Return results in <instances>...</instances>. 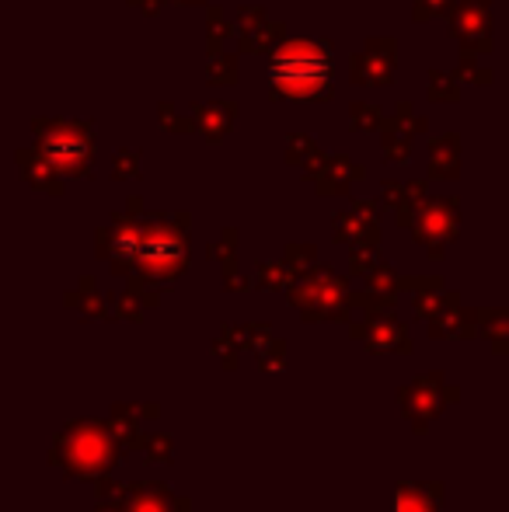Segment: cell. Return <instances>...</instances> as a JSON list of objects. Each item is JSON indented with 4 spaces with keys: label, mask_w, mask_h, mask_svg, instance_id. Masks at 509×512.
<instances>
[{
    "label": "cell",
    "mask_w": 509,
    "mask_h": 512,
    "mask_svg": "<svg viewBox=\"0 0 509 512\" xmlns=\"http://www.w3.org/2000/svg\"><path fill=\"white\" fill-rule=\"evenodd\" d=\"M440 502V481H398V492H394V512H440Z\"/></svg>",
    "instance_id": "7"
},
{
    "label": "cell",
    "mask_w": 509,
    "mask_h": 512,
    "mask_svg": "<svg viewBox=\"0 0 509 512\" xmlns=\"http://www.w3.org/2000/svg\"><path fill=\"white\" fill-rule=\"evenodd\" d=\"M140 453L147 464H171V457H175V439H171V432H147Z\"/></svg>",
    "instance_id": "11"
},
{
    "label": "cell",
    "mask_w": 509,
    "mask_h": 512,
    "mask_svg": "<svg viewBox=\"0 0 509 512\" xmlns=\"http://www.w3.org/2000/svg\"><path fill=\"white\" fill-rule=\"evenodd\" d=\"M478 321H482L478 331L492 342V352L509 356V310H485V314H478Z\"/></svg>",
    "instance_id": "9"
},
{
    "label": "cell",
    "mask_w": 509,
    "mask_h": 512,
    "mask_svg": "<svg viewBox=\"0 0 509 512\" xmlns=\"http://www.w3.org/2000/svg\"><path fill=\"white\" fill-rule=\"evenodd\" d=\"M102 255L112 258L119 272L133 269L147 283H171L185 269V237L168 223H133V227L119 223L112 248L105 244Z\"/></svg>",
    "instance_id": "2"
},
{
    "label": "cell",
    "mask_w": 509,
    "mask_h": 512,
    "mask_svg": "<svg viewBox=\"0 0 509 512\" xmlns=\"http://www.w3.org/2000/svg\"><path fill=\"white\" fill-rule=\"evenodd\" d=\"M123 512H192V502L178 499L168 485L140 481V485H126Z\"/></svg>",
    "instance_id": "6"
},
{
    "label": "cell",
    "mask_w": 509,
    "mask_h": 512,
    "mask_svg": "<svg viewBox=\"0 0 509 512\" xmlns=\"http://www.w3.org/2000/svg\"><path fill=\"white\" fill-rule=\"evenodd\" d=\"M457 401H461V387L447 384V373L440 370L422 373V377H415L412 384L398 391L401 415L412 422L415 432H426L447 411V405H457Z\"/></svg>",
    "instance_id": "4"
},
{
    "label": "cell",
    "mask_w": 509,
    "mask_h": 512,
    "mask_svg": "<svg viewBox=\"0 0 509 512\" xmlns=\"http://www.w3.org/2000/svg\"><path fill=\"white\" fill-rule=\"evenodd\" d=\"M353 338H363L374 356H387V352H398V356H408L412 352V342H408L405 328L394 314H377L370 317L363 328H353Z\"/></svg>",
    "instance_id": "5"
},
{
    "label": "cell",
    "mask_w": 509,
    "mask_h": 512,
    "mask_svg": "<svg viewBox=\"0 0 509 512\" xmlns=\"http://www.w3.org/2000/svg\"><path fill=\"white\" fill-rule=\"evenodd\" d=\"M126 446L119 439L112 418H70L53 436L49 464L63 471L70 481H95L109 474L116 464H123Z\"/></svg>",
    "instance_id": "1"
},
{
    "label": "cell",
    "mask_w": 509,
    "mask_h": 512,
    "mask_svg": "<svg viewBox=\"0 0 509 512\" xmlns=\"http://www.w3.org/2000/svg\"><path fill=\"white\" fill-rule=\"evenodd\" d=\"M454 310H450V314H436L433 324H429V335L433 338H471L475 335L478 317L475 314H454Z\"/></svg>",
    "instance_id": "8"
},
{
    "label": "cell",
    "mask_w": 509,
    "mask_h": 512,
    "mask_svg": "<svg viewBox=\"0 0 509 512\" xmlns=\"http://www.w3.org/2000/svg\"><path fill=\"white\" fill-rule=\"evenodd\" d=\"M325 81H328V53L321 46H311V42H293L272 63V84L286 98L318 95L325 88Z\"/></svg>",
    "instance_id": "3"
},
{
    "label": "cell",
    "mask_w": 509,
    "mask_h": 512,
    "mask_svg": "<svg viewBox=\"0 0 509 512\" xmlns=\"http://www.w3.org/2000/svg\"><path fill=\"white\" fill-rule=\"evenodd\" d=\"M238 349H245L238 338V331L227 328L224 335H217V342H213V352H217V359L227 366V370H238Z\"/></svg>",
    "instance_id": "12"
},
{
    "label": "cell",
    "mask_w": 509,
    "mask_h": 512,
    "mask_svg": "<svg viewBox=\"0 0 509 512\" xmlns=\"http://www.w3.org/2000/svg\"><path fill=\"white\" fill-rule=\"evenodd\" d=\"M252 352H255L258 370H265V373H276V370H283V366H286V345H283V338H276L272 331L255 345Z\"/></svg>",
    "instance_id": "10"
}]
</instances>
